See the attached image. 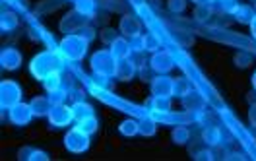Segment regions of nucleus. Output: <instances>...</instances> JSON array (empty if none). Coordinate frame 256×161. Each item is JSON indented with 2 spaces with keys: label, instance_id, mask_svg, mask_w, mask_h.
<instances>
[{
  "label": "nucleus",
  "instance_id": "c85d7f7f",
  "mask_svg": "<svg viewBox=\"0 0 256 161\" xmlns=\"http://www.w3.org/2000/svg\"><path fill=\"white\" fill-rule=\"evenodd\" d=\"M74 8H78L86 16L94 18V14H96V0H74Z\"/></svg>",
  "mask_w": 256,
  "mask_h": 161
},
{
  "label": "nucleus",
  "instance_id": "dca6fc26",
  "mask_svg": "<svg viewBox=\"0 0 256 161\" xmlns=\"http://www.w3.org/2000/svg\"><path fill=\"white\" fill-rule=\"evenodd\" d=\"M109 50L112 52V56L116 60H124V58H130L132 56V41H128L126 37H116L109 45Z\"/></svg>",
  "mask_w": 256,
  "mask_h": 161
},
{
  "label": "nucleus",
  "instance_id": "a878e982",
  "mask_svg": "<svg viewBox=\"0 0 256 161\" xmlns=\"http://www.w3.org/2000/svg\"><path fill=\"white\" fill-rule=\"evenodd\" d=\"M156 132H158V122H156V116H154V114L140 118V136L150 138V136H154Z\"/></svg>",
  "mask_w": 256,
  "mask_h": 161
},
{
  "label": "nucleus",
  "instance_id": "aec40b11",
  "mask_svg": "<svg viewBox=\"0 0 256 161\" xmlns=\"http://www.w3.org/2000/svg\"><path fill=\"white\" fill-rule=\"evenodd\" d=\"M30 105H32L35 116H48L50 109H52V101L48 96H35L30 101Z\"/></svg>",
  "mask_w": 256,
  "mask_h": 161
},
{
  "label": "nucleus",
  "instance_id": "4be33fe9",
  "mask_svg": "<svg viewBox=\"0 0 256 161\" xmlns=\"http://www.w3.org/2000/svg\"><path fill=\"white\" fill-rule=\"evenodd\" d=\"M72 111H74V120H76V122H80V120H84V118L96 114V109H94L88 101H84V99L72 103Z\"/></svg>",
  "mask_w": 256,
  "mask_h": 161
},
{
  "label": "nucleus",
  "instance_id": "bb28decb",
  "mask_svg": "<svg viewBox=\"0 0 256 161\" xmlns=\"http://www.w3.org/2000/svg\"><path fill=\"white\" fill-rule=\"evenodd\" d=\"M171 140L176 146H184L190 140V130L186 128V126H175L173 132H171Z\"/></svg>",
  "mask_w": 256,
  "mask_h": 161
},
{
  "label": "nucleus",
  "instance_id": "412c9836",
  "mask_svg": "<svg viewBox=\"0 0 256 161\" xmlns=\"http://www.w3.org/2000/svg\"><path fill=\"white\" fill-rule=\"evenodd\" d=\"M18 26H20V18H18L16 12H12V10H4V12L0 14V32L2 33L14 32Z\"/></svg>",
  "mask_w": 256,
  "mask_h": 161
},
{
  "label": "nucleus",
  "instance_id": "6e6552de",
  "mask_svg": "<svg viewBox=\"0 0 256 161\" xmlns=\"http://www.w3.org/2000/svg\"><path fill=\"white\" fill-rule=\"evenodd\" d=\"M48 126L52 128H66L74 122V111H72V105H66V103H60V105H52L50 113H48Z\"/></svg>",
  "mask_w": 256,
  "mask_h": 161
},
{
  "label": "nucleus",
  "instance_id": "72a5a7b5",
  "mask_svg": "<svg viewBox=\"0 0 256 161\" xmlns=\"http://www.w3.org/2000/svg\"><path fill=\"white\" fill-rule=\"evenodd\" d=\"M116 37H120V33L114 32L112 28H105V30H101V32H99V39H101L105 45H111Z\"/></svg>",
  "mask_w": 256,
  "mask_h": 161
},
{
  "label": "nucleus",
  "instance_id": "79ce46f5",
  "mask_svg": "<svg viewBox=\"0 0 256 161\" xmlns=\"http://www.w3.org/2000/svg\"><path fill=\"white\" fill-rule=\"evenodd\" d=\"M222 2H231V0H222Z\"/></svg>",
  "mask_w": 256,
  "mask_h": 161
},
{
  "label": "nucleus",
  "instance_id": "7ed1b4c3",
  "mask_svg": "<svg viewBox=\"0 0 256 161\" xmlns=\"http://www.w3.org/2000/svg\"><path fill=\"white\" fill-rule=\"evenodd\" d=\"M116 64H118V60L112 56L109 48H99L90 58V68H92V74L96 78H105V80L114 78Z\"/></svg>",
  "mask_w": 256,
  "mask_h": 161
},
{
  "label": "nucleus",
  "instance_id": "6ab92c4d",
  "mask_svg": "<svg viewBox=\"0 0 256 161\" xmlns=\"http://www.w3.org/2000/svg\"><path fill=\"white\" fill-rule=\"evenodd\" d=\"M160 48L161 39L160 35H156V33L148 32L138 39V50H142V52H158Z\"/></svg>",
  "mask_w": 256,
  "mask_h": 161
},
{
  "label": "nucleus",
  "instance_id": "9b49d317",
  "mask_svg": "<svg viewBox=\"0 0 256 161\" xmlns=\"http://www.w3.org/2000/svg\"><path fill=\"white\" fill-rule=\"evenodd\" d=\"M173 86L175 78H169L167 74H156L150 82V92L158 97H173Z\"/></svg>",
  "mask_w": 256,
  "mask_h": 161
},
{
  "label": "nucleus",
  "instance_id": "2f4dec72",
  "mask_svg": "<svg viewBox=\"0 0 256 161\" xmlns=\"http://www.w3.org/2000/svg\"><path fill=\"white\" fill-rule=\"evenodd\" d=\"M43 86H45V90L48 92H52V90H58V88H62V76L60 74H54V76H48L47 80H43Z\"/></svg>",
  "mask_w": 256,
  "mask_h": 161
},
{
  "label": "nucleus",
  "instance_id": "4c0bfd02",
  "mask_svg": "<svg viewBox=\"0 0 256 161\" xmlns=\"http://www.w3.org/2000/svg\"><path fill=\"white\" fill-rule=\"evenodd\" d=\"M248 124L256 128V103H252L250 107H248Z\"/></svg>",
  "mask_w": 256,
  "mask_h": 161
},
{
  "label": "nucleus",
  "instance_id": "0eeeda50",
  "mask_svg": "<svg viewBox=\"0 0 256 161\" xmlns=\"http://www.w3.org/2000/svg\"><path fill=\"white\" fill-rule=\"evenodd\" d=\"M148 64L154 74H169L175 68V54L167 48H160L158 52H152Z\"/></svg>",
  "mask_w": 256,
  "mask_h": 161
},
{
  "label": "nucleus",
  "instance_id": "4468645a",
  "mask_svg": "<svg viewBox=\"0 0 256 161\" xmlns=\"http://www.w3.org/2000/svg\"><path fill=\"white\" fill-rule=\"evenodd\" d=\"M0 66L4 70H18L22 66V52L14 47H4L0 52Z\"/></svg>",
  "mask_w": 256,
  "mask_h": 161
},
{
  "label": "nucleus",
  "instance_id": "ddd939ff",
  "mask_svg": "<svg viewBox=\"0 0 256 161\" xmlns=\"http://www.w3.org/2000/svg\"><path fill=\"white\" fill-rule=\"evenodd\" d=\"M150 114L154 116H165V114L171 113V97H158L152 96L146 103Z\"/></svg>",
  "mask_w": 256,
  "mask_h": 161
},
{
  "label": "nucleus",
  "instance_id": "f03ea898",
  "mask_svg": "<svg viewBox=\"0 0 256 161\" xmlns=\"http://www.w3.org/2000/svg\"><path fill=\"white\" fill-rule=\"evenodd\" d=\"M88 47H90V41L80 35V33H70V35H64L58 43L56 50L62 54V58L66 62H80L84 60V56L88 54Z\"/></svg>",
  "mask_w": 256,
  "mask_h": 161
},
{
  "label": "nucleus",
  "instance_id": "f8f14e48",
  "mask_svg": "<svg viewBox=\"0 0 256 161\" xmlns=\"http://www.w3.org/2000/svg\"><path fill=\"white\" fill-rule=\"evenodd\" d=\"M180 103H182V109L188 111V113H204L206 107H208V99L204 97V94H200L198 90H192L190 94H186L184 97H180Z\"/></svg>",
  "mask_w": 256,
  "mask_h": 161
},
{
  "label": "nucleus",
  "instance_id": "a211bd4d",
  "mask_svg": "<svg viewBox=\"0 0 256 161\" xmlns=\"http://www.w3.org/2000/svg\"><path fill=\"white\" fill-rule=\"evenodd\" d=\"M229 14L233 16V20H237L239 24H250L256 14V10L250 4H239V2H237V4L231 8Z\"/></svg>",
  "mask_w": 256,
  "mask_h": 161
},
{
  "label": "nucleus",
  "instance_id": "20e7f679",
  "mask_svg": "<svg viewBox=\"0 0 256 161\" xmlns=\"http://www.w3.org/2000/svg\"><path fill=\"white\" fill-rule=\"evenodd\" d=\"M90 144H92V134H88L78 124L72 126L64 136V148L70 154H84V152L90 150Z\"/></svg>",
  "mask_w": 256,
  "mask_h": 161
},
{
  "label": "nucleus",
  "instance_id": "7c9ffc66",
  "mask_svg": "<svg viewBox=\"0 0 256 161\" xmlns=\"http://www.w3.org/2000/svg\"><path fill=\"white\" fill-rule=\"evenodd\" d=\"M48 97H50V101H52V105H60V103H64L66 101V97H68V90L66 88H58V90H52V92H48L47 94Z\"/></svg>",
  "mask_w": 256,
  "mask_h": 161
},
{
  "label": "nucleus",
  "instance_id": "cd10ccee",
  "mask_svg": "<svg viewBox=\"0 0 256 161\" xmlns=\"http://www.w3.org/2000/svg\"><path fill=\"white\" fill-rule=\"evenodd\" d=\"M192 16H194L196 22L206 24V22H210L212 16H214V6H196L194 12H192Z\"/></svg>",
  "mask_w": 256,
  "mask_h": 161
},
{
  "label": "nucleus",
  "instance_id": "9d476101",
  "mask_svg": "<svg viewBox=\"0 0 256 161\" xmlns=\"http://www.w3.org/2000/svg\"><path fill=\"white\" fill-rule=\"evenodd\" d=\"M35 116L33 114V109L30 103H24V101H20L16 103L14 107H10L8 109V120L14 124V126H28L30 122H32V118Z\"/></svg>",
  "mask_w": 256,
  "mask_h": 161
},
{
  "label": "nucleus",
  "instance_id": "f704fd0d",
  "mask_svg": "<svg viewBox=\"0 0 256 161\" xmlns=\"http://www.w3.org/2000/svg\"><path fill=\"white\" fill-rule=\"evenodd\" d=\"M252 60H254V58H252V54L242 52V50L237 52V54H235V58H233V62L239 66V68H246L248 64H252Z\"/></svg>",
  "mask_w": 256,
  "mask_h": 161
},
{
  "label": "nucleus",
  "instance_id": "423d86ee",
  "mask_svg": "<svg viewBox=\"0 0 256 161\" xmlns=\"http://www.w3.org/2000/svg\"><path fill=\"white\" fill-rule=\"evenodd\" d=\"M22 101V88L16 80H2L0 82V109L8 111L16 103Z\"/></svg>",
  "mask_w": 256,
  "mask_h": 161
},
{
  "label": "nucleus",
  "instance_id": "393cba45",
  "mask_svg": "<svg viewBox=\"0 0 256 161\" xmlns=\"http://www.w3.org/2000/svg\"><path fill=\"white\" fill-rule=\"evenodd\" d=\"M194 90L192 82L186 76H178L175 78V86H173V97H184L186 94H190Z\"/></svg>",
  "mask_w": 256,
  "mask_h": 161
},
{
  "label": "nucleus",
  "instance_id": "5701e85b",
  "mask_svg": "<svg viewBox=\"0 0 256 161\" xmlns=\"http://www.w3.org/2000/svg\"><path fill=\"white\" fill-rule=\"evenodd\" d=\"M118 132L124 136V138H134L140 134V120L138 118H124L120 124H118Z\"/></svg>",
  "mask_w": 256,
  "mask_h": 161
},
{
  "label": "nucleus",
  "instance_id": "1a4fd4ad",
  "mask_svg": "<svg viewBox=\"0 0 256 161\" xmlns=\"http://www.w3.org/2000/svg\"><path fill=\"white\" fill-rule=\"evenodd\" d=\"M118 33L122 37H126L128 41H138L142 35H144V28H142V22L134 14H122L120 22H118Z\"/></svg>",
  "mask_w": 256,
  "mask_h": 161
},
{
  "label": "nucleus",
  "instance_id": "473e14b6",
  "mask_svg": "<svg viewBox=\"0 0 256 161\" xmlns=\"http://www.w3.org/2000/svg\"><path fill=\"white\" fill-rule=\"evenodd\" d=\"M188 2L186 0H167V8L171 14H182L186 10Z\"/></svg>",
  "mask_w": 256,
  "mask_h": 161
},
{
  "label": "nucleus",
  "instance_id": "58836bf2",
  "mask_svg": "<svg viewBox=\"0 0 256 161\" xmlns=\"http://www.w3.org/2000/svg\"><path fill=\"white\" fill-rule=\"evenodd\" d=\"M194 2L196 6H214V2H218V0H190Z\"/></svg>",
  "mask_w": 256,
  "mask_h": 161
},
{
  "label": "nucleus",
  "instance_id": "e433bc0d",
  "mask_svg": "<svg viewBox=\"0 0 256 161\" xmlns=\"http://www.w3.org/2000/svg\"><path fill=\"white\" fill-rule=\"evenodd\" d=\"M80 35H84V37H86V39H88V41H90V43H92V41H94V39H96V30H94V28H90V24H88V26H84V28H82L80 32Z\"/></svg>",
  "mask_w": 256,
  "mask_h": 161
},
{
  "label": "nucleus",
  "instance_id": "b1692460",
  "mask_svg": "<svg viewBox=\"0 0 256 161\" xmlns=\"http://www.w3.org/2000/svg\"><path fill=\"white\" fill-rule=\"evenodd\" d=\"M20 160H24V161H47L48 160V156H47V152H43V150H35V148H22L20 150Z\"/></svg>",
  "mask_w": 256,
  "mask_h": 161
},
{
  "label": "nucleus",
  "instance_id": "c9c22d12",
  "mask_svg": "<svg viewBox=\"0 0 256 161\" xmlns=\"http://www.w3.org/2000/svg\"><path fill=\"white\" fill-rule=\"evenodd\" d=\"M194 160H196V161H202V160L212 161V160H216V158H214V152H212V148H208V146H206V150L194 152Z\"/></svg>",
  "mask_w": 256,
  "mask_h": 161
},
{
  "label": "nucleus",
  "instance_id": "2eb2a0df",
  "mask_svg": "<svg viewBox=\"0 0 256 161\" xmlns=\"http://www.w3.org/2000/svg\"><path fill=\"white\" fill-rule=\"evenodd\" d=\"M138 74V64L130 58H124V60H118L116 64V72H114V80L118 82H130L134 80V76Z\"/></svg>",
  "mask_w": 256,
  "mask_h": 161
},
{
  "label": "nucleus",
  "instance_id": "c756f323",
  "mask_svg": "<svg viewBox=\"0 0 256 161\" xmlns=\"http://www.w3.org/2000/svg\"><path fill=\"white\" fill-rule=\"evenodd\" d=\"M80 128H84L88 134H96L97 132V128H99V122H97V118H96V114L94 116H88V118H84V120H80V122H76Z\"/></svg>",
  "mask_w": 256,
  "mask_h": 161
},
{
  "label": "nucleus",
  "instance_id": "a19ab883",
  "mask_svg": "<svg viewBox=\"0 0 256 161\" xmlns=\"http://www.w3.org/2000/svg\"><path fill=\"white\" fill-rule=\"evenodd\" d=\"M250 82H252V90L256 92V72L252 74V78H250Z\"/></svg>",
  "mask_w": 256,
  "mask_h": 161
},
{
  "label": "nucleus",
  "instance_id": "f257e3e1",
  "mask_svg": "<svg viewBox=\"0 0 256 161\" xmlns=\"http://www.w3.org/2000/svg\"><path fill=\"white\" fill-rule=\"evenodd\" d=\"M64 64H66V60L58 50H41L30 60V74L35 80L43 82L47 80L48 76L62 74Z\"/></svg>",
  "mask_w": 256,
  "mask_h": 161
},
{
  "label": "nucleus",
  "instance_id": "f3484780",
  "mask_svg": "<svg viewBox=\"0 0 256 161\" xmlns=\"http://www.w3.org/2000/svg\"><path fill=\"white\" fill-rule=\"evenodd\" d=\"M202 142H204V146H208V148L222 146V142H224V132H222V128L220 126H214V124L204 126L202 128Z\"/></svg>",
  "mask_w": 256,
  "mask_h": 161
},
{
  "label": "nucleus",
  "instance_id": "ea45409f",
  "mask_svg": "<svg viewBox=\"0 0 256 161\" xmlns=\"http://www.w3.org/2000/svg\"><path fill=\"white\" fill-rule=\"evenodd\" d=\"M248 28H250V37L256 41V14H254V18H252V22L248 24Z\"/></svg>",
  "mask_w": 256,
  "mask_h": 161
},
{
  "label": "nucleus",
  "instance_id": "39448f33",
  "mask_svg": "<svg viewBox=\"0 0 256 161\" xmlns=\"http://www.w3.org/2000/svg\"><path fill=\"white\" fill-rule=\"evenodd\" d=\"M92 18L82 14L78 8H72L70 12H66L62 18H60V24H58V30L64 33V35H70V33H78L84 28L90 24Z\"/></svg>",
  "mask_w": 256,
  "mask_h": 161
}]
</instances>
